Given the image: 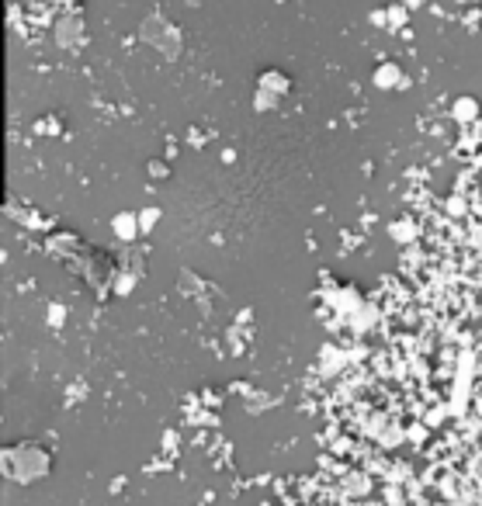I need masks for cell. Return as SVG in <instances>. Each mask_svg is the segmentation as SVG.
Returning <instances> with one entry per match:
<instances>
[]
</instances>
